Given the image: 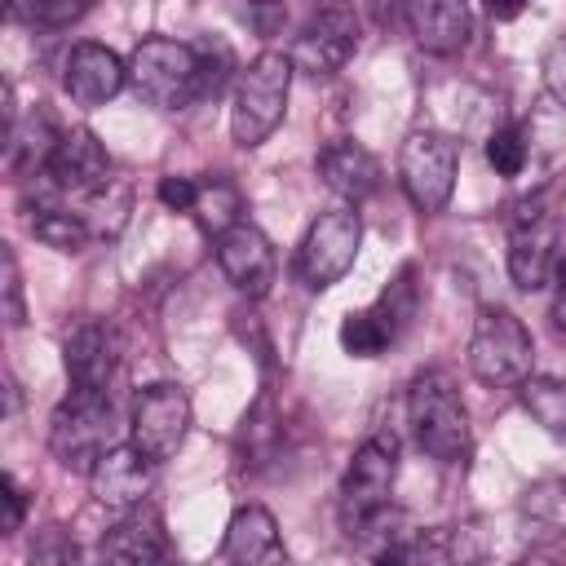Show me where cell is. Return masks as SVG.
Listing matches in <instances>:
<instances>
[{
  "label": "cell",
  "instance_id": "7402d4cb",
  "mask_svg": "<svg viewBox=\"0 0 566 566\" xmlns=\"http://www.w3.org/2000/svg\"><path fill=\"white\" fill-rule=\"evenodd\" d=\"M57 128L49 124V115L44 111H31L27 119H13L9 124V168L13 172H44V164H49V155H53V146H57Z\"/></svg>",
  "mask_w": 566,
  "mask_h": 566
},
{
  "label": "cell",
  "instance_id": "30bf717a",
  "mask_svg": "<svg viewBox=\"0 0 566 566\" xmlns=\"http://www.w3.org/2000/svg\"><path fill=\"white\" fill-rule=\"evenodd\" d=\"M358 53V13L349 0H323L292 44V66L305 75H336Z\"/></svg>",
  "mask_w": 566,
  "mask_h": 566
},
{
  "label": "cell",
  "instance_id": "74e56055",
  "mask_svg": "<svg viewBox=\"0 0 566 566\" xmlns=\"http://www.w3.org/2000/svg\"><path fill=\"white\" fill-rule=\"evenodd\" d=\"M486 9H491L495 22H509V18H517L526 9V0H486Z\"/></svg>",
  "mask_w": 566,
  "mask_h": 566
},
{
  "label": "cell",
  "instance_id": "9a60e30c",
  "mask_svg": "<svg viewBox=\"0 0 566 566\" xmlns=\"http://www.w3.org/2000/svg\"><path fill=\"white\" fill-rule=\"evenodd\" d=\"M128 80V62L106 44H75L62 62V88L75 106H106Z\"/></svg>",
  "mask_w": 566,
  "mask_h": 566
},
{
  "label": "cell",
  "instance_id": "d6a6232c",
  "mask_svg": "<svg viewBox=\"0 0 566 566\" xmlns=\"http://www.w3.org/2000/svg\"><path fill=\"white\" fill-rule=\"evenodd\" d=\"M0 504H4V517H0V535H18L22 531V517H27V491L18 486L13 473L0 478Z\"/></svg>",
  "mask_w": 566,
  "mask_h": 566
},
{
  "label": "cell",
  "instance_id": "7a4b0ae2",
  "mask_svg": "<svg viewBox=\"0 0 566 566\" xmlns=\"http://www.w3.org/2000/svg\"><path fill=\"white\" fill-rule=\"evenodd\" d=\"M292 71H296L292 57L279 53V49L256 53L239 71L234 102H230V137H234V146L252 150V146H261L283 124L287 93H292Z\"/></svg>",
  "mask_w": 566,
  "mask_h": 566
},
{
  "label": "cell",
  "instance_id": "d6986e66",
  "mask_svg": "<svg viewBox=\"0 0 566 566\" xmlns=\"http://www.w3.org/2000/svg\"><path fill=\"white\" fill-rule=\"evenodd\" d=\"M221 557L226 562H239V566H261V562H283L287 548L279 539V522L265 504H239L230 526H226V539H221Z\"/></svg>",
  "mask_w": 566,
  "mask_h": 566
},
{
  "label": "cell",
  "instance_id": "4dcf8cb0",
  "mask_svg": "<svg viewBox=\"0 0 566 566\" xmlns=\"http://www.w3.org/2000/svg\"><path fill=\"white\" fill-rule=\"evenodd\" d=\"M0 261H4V279H0V292H4V323H9V327H22V323H27V305H22V270H18L13 248H4Z\"/></svg>",
  "mask_w": 566,
  "mask_h": 566
},
{
  "label": "cell",
  "instance_id": "484cf974",
  "mask_svg": "<svg viewBox=\"0 0 566 566\" xmlns=\"http://www.w3.org/2000/svg\"><path fill=\"white\" fill-rule=\"evenodd\" d=\"M31 230H35L40 243H49V248H57V252H80V248L88 243V234H93V226H88L80 212H66V208H57V203L35 208Z\"/></svg>",
  "mask_w": 566,
  "mask_h": 566
},
{
  "label": "cell",
  "instance_id": "3957f363",
  "mask_svg": "<svg viewBox=\"0 0 566 566\" xmlns=\"http://www.w3.org/2000/svg\"><path fill=\"white\" fill-rule=\"evenodd\" d=\"M407 424L420 442L424 455L438 464H464L473 433H469V411L460 389L442 371H420L407 389Z\"/></svg>",
  "mask_w": 566,
  "mask_h": 566
},
{
  "label": "cell",
  "instance_id": "2e32d148",
  "mask_svg": "<svg viewBox=\"0 0 566 566\" xmlns=\"http://www.w3.org/2000/svg\"><path fill=\"white\" fill-rule=\"evenodd\" d=\"M402 22L424 53L451 57L473 35V4L469 0H402Z\"/></svg>",
  "mask_w": 566,
  "mask_h": 566
},
{
  "label": "cell",
  "instance_id": "f35d334b",
  "mask_svg": "<svg viewBox=\"0 0 566 566\" xmlns=\"http://www.w3.org/2000/svg\"><path fill=\"white\" fill-rule=\"evenodd\" d=\"M256 4H265V0H256Z\"/></svg>",
  "mask_w": 566,
  "mask_h": 566
},
{
  "label": "cell",
  "instance_id": "cb8c5ba5",
  "mask_svg": "<svg viewBox=\"0 0 566 566\" xmlns=\"http://www.w3.org/2000/svg\"><path fill=\"white\" fill-rule=\"evenodd\" d=\"M394 340H398V336H394L389 318H385L376 305H371V310H349V314L340 318V349H345L349 358H380Z\"/></svg>",
  "mask_w": 566,
  "mask_h": 566
},
{
  "label": "cell",
  "instance_id": "52a82bcc",
  "mask_svg": "<svg viewBox=\"0 0 566 566\" xmlns=\"http://www.w3.org/2000/svg\"><path fill=\"white\" fill-rule=\"evenodd\" d=\"M358 243H363V221L354 208H332L318 212L296 248V274L310 292H323L332 283H340L354 261H358Z\"/></svg>",
  "mask_w": 566,
  "mask_h": 566
},
{
  "label": "cell",
  "instance_id": "4fadbf2b",
  "mask_svg": "<svg viewBox=\"0 0 566 566\" xmlns=\"http://www.w3.org/2000/svg\"><path fill=\"white\" fill-rule=\"evenodd\" d=\"M553 270H557V226L548 212H539L535 199L526 203V212L509 234V279L522 292H539L553 283Z\"/></svg>",
  "mask_w": 566,
  "mask_h": 566
},
{
  "label": "cell",
  "instance_id": "ac0fdd59",
  "mask_svg": "<svg viewBox=\"0 0 566 566\" xmlns=\"http://www.w3.org/2000/svg\"><path fill=\"white\" fill-rule=\"evenodd\" d=\"M115 358H119V340L106 323H80L62 340V367L75 389H106Z\"/></svg>",
  "mask_w": 566,
  "mask_h": 566
},
{
  "label": "cell",
  "instance_id": "277c9868",
  "mask_svg": "<svg viewBox=\"0 0 566 566\" xmlns=\"http://www.w3.org/2000/svg\"><path fill=\"white\" fill-rule=\"evenodd\" d=\"M531 363H535V340L526 323L504 305H482L469 336V371L491 389H509L531 376Z\"/></svg>",
  "mask_w": 566,
  "mask_h": 566
},
{
  "label": "cell",
  "instance_id": "e0dca14e",
  "mask_svg": "<svg viewBox=\"0 0 566 566\" xmlns=\"http://www.w3.org/2000/svg\"><path fill=\"white\" fill-rule=\"evenodd\" d=\"M106 562H124V566H150L168 553V531H164V517L155 504H133L124 509V517L102 535V548H97Z\"/></svg>",
  "mask_w": 566,
  "mask_h": 566
},
{
  "label": "cell",
  "instance_id": "4316f807",
  "mask_svg": "<svg viewBox=\"0 0 566 566\" xmlns=\"http://www.w3.org/2000/svg\"><path fill=\"white\" fill-rule=\"evenodd\" d=\"M84 208L88 212H80L97 234H115L124 221H128V186L124 181H102L93 195H84Z\"/></svg>",
  "mask_w": 566,
  "mask_h": 566
},
{
  "label": "cell",
  "instance_id": "1f68e13d",
  "mask_svg": "<svg viewBox=\"0 0 566 566\" xmlns=\"http://www.w3.org/2000/svg\"><path fill=\"white\" fill-rule=\"evenodd\" d=\"M93 9V0H35L31 4V22L40 27H71Z\"/></svg>",
  "mask_w": 566,
  "mask_h": 566
},
{
  "label": "cell",
  "instance_id": "8992f818",
  "mask_svg": "<svg viewBox=\"0 0 566 566\" xmlns=\"http://www.w3.org/2000/svg\"><path fill=\"white\" fill-rule=\"evenodd\" d=\"M460 172V142L438 133V128H416L407 133L398 150V181L411 199L416 212H442L451 203Z\"/></svg>",
  "mask_w": 566,
  "mask_h": 566
},
{
  "label": "cell",
  "instance_id": "ffe728a7",
  "mask_svg": "<svg viewBox=\"0 0 566 566\" xmlns=\"http://www.w3.org/2000/svg\"><path fill=\"white\" fill-rule=\"evenodd\" d=\"M318 177L349 203H363L380 190V159L358 142H332L318 150Z\"/></svg>",
  "mask_w": 566,
  "mask_h": 566
},
{
  "label": "cell",
  "instance_id": "f1b7e54d",
  "mask_svg": "<svg viewBox=\"0 0 566 566\" xmlns=\"http://www.w3.org/2000/svg\"><path fill=\"white\" fill-rule=\"evenodd\" d=\"M526 133L517 128V124H509V128H495L491 137H486V164L500 172V177H522V168H526Z\"/></svg>",
  "mask_w": 566,
  "mask_h": 566
},
{
  "label": "cell",
  "instance_id": "e575fe53",
  "mask_svg": "<svg viewBox=\"0 0 566 566\" xmlns=\"http://www.w3.org/2000/svg\"><path fill=\"white\" fill-rule=\"evenodd\" d=\"M544 80H548L553 97H562V102H566V35H562V40H553V49L544 53Z\"/></svg>",
  "mask_w": 566,
  "mask_h": 566
},
{
  "label": "cell",
  "instance_id": "836d02e7",
  "mask_svg": "<svg viewBox=\"0 0 566 566\" xmlns=\"http://www.w3.org/2000/svg\"><path fill=\"white\" fill-rule=\"evenodd\" d=\"M159 203L168 208V212H190L195 208V195H199V181H190V177H159Z\"/></svg>",
  "mask_w": 566,
  "mask_h": 566
},
{
  "label": "cell",
  "instance_id": "8d00e7d4",
  "mask_svg": "<svg viewBox=\"0 0 566 566\" xmlns=\"http://www.w3.org/2000/svg\"><path fill=\"white\" fill-rule=\"evenodd\" d=\"M553 327H562L566 332V261L557 256V270H553Z\"/></svg>",
  "mask_w": 566,
  "mask_h": 566
},
{
  "label": "cell",
  "instance_id": "83f0119b",
  "mask_svg": "<svg viewBox=\"0 0 566 566\" xmlns=\"http://www.w3.org/2000/svg\"><path fill=\"white\" fill-rule=\"evenodd\" d=\"M279 442V424H274V402L261 398L248 416H243V429H239V447H243V460L252 455V464H261Z\"/></svg>",
  "mask_w": 566,
  "mask_h": 566
},
{
  "label": "cell",
  "instance_id": "d590c367",
  "mask_svg": "<svg viewBox=\"0 0 566 566\" xmlns=\"http://www.w3.org/2000/svg\"><path fill=\"white\" fill-rule=\"evenodd\" d=\"M75 557H80V548L71 539H57L53 531L31 544V562H75Z\"/></svg>",
  "mask_w": 566,
  "mask_h": 566
},
{
  "label": "cell",
  "instance_id": "44dd1931",
  "mask_svg": "<svg viewBox=\"0 0 566 566\" xmlns=\"http://www.w3.org/2000/svg\"><path fill=\"white\" fill-rule=\"evenodd\" d=\"M517 535L531 548H548V544L566 539V482L544 478V482L522 491V500H517Z\"/></svg>",
  "mask_w": 566,
  "mask_h": 566
},
{
  "label": "cell",
  "instance_id": "5b68a950",
  "mask_svg": "<svg viewBox=\"0 0 566 566\" xmlns=\"http://www.w3.org/2000/svg\"><path fill=\"white\" fill-rule=\"evenodd\" d=\"M115 438V411H111V398L106 389H75L57 402L53 420H49V451L66 464V469H93L97 455Z\"/></svg>",
  "mask_w": 566,
  "mask_h": 566
},
{
  "label": "cell",
  "instance_id": "f546056e",
  "mask_svg": "<svg viewBox=\"0 0 566 566\" xmlns=\"http://www.w3.org/2000/svg\"><path fill=\"white\" fill-rule=\"evenodd\" d=\"M416 270L411 265H402V274L385 287V296L376 301V310L389 318V327H394V336H402L407 327H411V318H416Z\"/></svg>",
  "mask_w": 566,
  "mask_h": 566
},
{
  "label": "cell",
  "instance_id": "7c38bea8",
  "mask_svg": "<svg viewBox=\"0 0 566 566\" xmlns=\"http://www.w3.org/2000/svg\"><path fill=\"white\" fill-rule=\"evenodd\" d=\"M88 486H93V500L102 509H133L150 495L155 486V460L137 447V442H115L97 455V464L88 469Z\"/></svg>",
  "mask_w": 566,
  "mask_h": 566
},
{
  "label": "cell",
  "instance_id": "9c48e42d",
  "mask_svg": "<svg viewBox=\"0 0 566 566\" xmlns=\"http://www.w3.org/2000/svg\"><path fill=\"white\" fill-rule=\"evenodd\" d=\"M190 433V398L181 385H146L133 398V416H128V442H137L155 464L172 460L181 451Z\"/></svg>",
  "mask_w": 566,
  "mask_h": 566
},
{
  "label": "cell",
  "instance_id": "ba28073f",
  "mask_svg": "<svg viewBox=\"0 0 566 566\" xmlns=\"http://www.w3.org/2000/svg\"><path fill=\"white\" fill-rule=\"evenodd\" d=\"M394 478H398V447H394V438H367L354 451V460H349V469L340 478V504L336 509H340V526H345L349 539L376 513L389 509Z\"/></svg>",
  "mask_w": 566,
  "mask_h": 566
},
{
  "label": "cell",
  "instance_id": "603a6c76",
  "mask_svg": "<svg viewBox=\"0 0 566 566\" xmlns=\"http://www.w3.org/2000/svg\"><path fill=\"white\" fill-rule=\"evenodd\" d=\"M517 398H522L526 416H531L553 442L566 447V380H557V376H535V371H531V376L517 385Z\"/></svg>",
  "mask_w": 566,
  "mask_h": 566
},
{
  "label": "cell",
  "instance_id": "6da1fadb",
  "mask_svg": "<svg viewBox=\"0 0 566 566\" xmlns=\"http://www.w3.org/2000/svg\"><path fill=\"white\" fill-rule=\"evenodd\" d=\"M230 66H234L230 49L212 40L186 44V40L150 35L128 53V80L137 97L155 111H186L203 97H217Z\"/></svg>",
  "mask_w": 566,
  "mask_h": 566
},
{
  "label": "cell",
  "instance_id": "5bb4252c",
  "mask_svg": "<svg viewBox=\"0 0 566 566\" xmlns=\"http://www.w3.org/2000/svg\"><path fill=\"white\" fill-rule=\"evenodd\" d=\"M44 177L57 195H93L102 181H111V155L97 142L93 128H66L44 164Z\"/></svg>",
  "mask_w": 566,
  "mask_h": 566
},
{
  "label": "cell",
  "instance_id": "8fae6325",
  "mask_svg": "<svg viewBox=\"0 0 566 566\" xmlns=\"http://www.w3.org/2000/svg\"><path fill=\"white\" fill-rule=\"evenodd\" d=\"M217 265L221 274L234 283V292H243L248 301L265 296L279 261H274V243L265 239V230H256L252 221H234L230 230L217 234Z\"/></svg>",
  "mask_w": 566,
  "mask_h": 566
},
{
  "label": "cell",
  "instance_id": "d4e9b609",
  "mask_svg": "<svg viewBox=\"0 0 566 566\" xmlns=\"http://www.w3.org/2000/svg\"><path fill=\"white\" fill-rule=\"evenodd\" d=\"M195 221L208 230V234H221L230 230L234 221H243V199H239V186L230 177H203L199 181V195H195Z\"/></svg>",
  "mask_w": 566,
  "mask_h": 566
}]
</instances>
